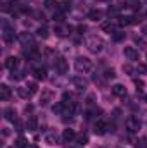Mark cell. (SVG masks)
Instances as JSON below:
<instances>
[{"instance_id":"cell-25","label":"cell","mask_w":147,"mask_h":148,"mask_svg":"<svg viewBox=\"0 0 147 148\" xmlns=\"http://www.w3.org/2000/svg\"><path fill=\"white\" fill-rule=\"evenodd\" d=\"M45 141H47L49 145H57V136H55V134H47V136H45Z\"/></svg>"},{"instance_id":"cell-12","label":"cell","mask_w":147,"mask_h":148,"mask_svg":"<svg viewBox=\"0 0 147 148\" xmlns=\"http://www.w3.org/2000/svg\"><path fill=\"white\" fill-rule=\"evenodd\" d=\"M17 64H19V59L17 57H7L5 59V67L10 69V71H14L17 67Z\"/></svg>"},{"instance_id":"cell-34","label":"cell","mask_w":147,"mask_h":148,"mask_svg":"<svg viewBox=\"0 0 147 148\" xmlns=\"http://www.w3.org/2000/svg\"><path fill=\"white\" fill-rule=\"evenodd\" d=\"M52 19H54L55 23H62V19H64V14H62V12H55Z\"/></svg>"},{"instance_id":"cell-16","label":"cell","mask_w":147,"mask_h":148,"mask_svg":"<svg viewBox=\"0 0 147 148\" xmlns=\"http://www.w3.org/2000/svg\"><path fill=\"white\" fill-rule=\"evenodd\" d=\"M112 95H116V97H126V88L123 84H114L112 86Z\"/></svg>"},{"instance_id":"cell-26","label":"cell","mask_w":147,"mask_h":148,"mask_svg":"<svg viewBox=\"0 0 147 148\" xmlns=\"http://www.w3.org/2000/svg\"><path fill=\"white\" fill-rule=\"evenodd\" d=\"M76 140H78V143H80L81 147L88 143V136H87V134H78V136H76Z\"/></svg>"},{"instance_id":"cell-22","label":"cell","mask_w":147,"mask_h":148,"mask_svg":"<svg viewBox=\"0 0 147 148\" xmlns=\"http://www.w3.org/2000/svg\"><path fill=\"white\" fill-rule=\"evenodd\" d=\"M35 77H37V79H42V81H43V79L47 77V71H45L43 67H38L37 71H35Z\"/></svg>"},{"instance_id":"cell-35","label":"cell","mask_w":147,"mask_h":148,"mask_svg":"<svg viewBox=\"0 0 147 148\" xmlns=\"http://www.w3.org/2000/svg\"><path fill=\"white\" fill-rule=\"evenodd\" d=\"M140 19H137L135 16H130V17H126V24H137Z\"/></svg>"},{"instance_id":"cell-2","label":"cell","mask_w":147,"mask_h":148,"mask_svg":"<svg viewBox=\"0 0 147 148\" xmlns=\"http://www.w3.org/2000/svg\"><path fill=\"white\" fill-rule=\"evenodd\" d=\"M87 48H88L90 52H94V53H99V52L102 50V41L97 36H90L87 40Z\"/></svg>"},{"instance_id":"cell-40","label":"cell","mask_w":147,"mask_h":148,"mask_svg":"<svg viewBox=\"0 0 147 148\" xmlns=\"http://www.w3.org/2000/svg\"><path fill=\"white\" fill-rule=\"evenodd\" d=\"M76 31H78L80 35H83V31H87V26H81V24H80V26L76 28Z\"/></svg>"},{"instance_id":"cell-19","label":"cell","mask_w":147,"mask_h":148,"mask_svg":"<svg viewBox=\"0 0 147 148\" xmlns=\"http://www.w3.org/2000/svg\"><path fill=\"white\" fill-rule=\"evenodd\" d=\"M26 129H28V131H31V133H33V131H37V129H38L37 117H30V119H28V122H26Z\"/></svg>"},{"instance_id":"cell-31","label":"cell","mask_w":147,"mask_h":148,"mask_svg":"<svg viewBox=\"0 0 147 148\" xmlns=\"http://www.w3.org/2000/svg\"><path fill=\"white\" fill-rule=\"evenodd\" d=\"M26 88L30 90V93H31V95H35V93L38 91V86H37V83H28V86H26Z\"/></svg>"},{"instance_id":"cell-28","label":"cell","mask_w":147,"mask_h":148,"mask_svg":"<svg viewBox=\"0 0 147 148\" xmlns=\"http://www.w3.org/2000/svg\"><path fill=\"white\" fill-rule=\"evenodd\" d=\"M14 131L23 133V131H24V124H23L21 121H16V122H14Z\"/></svg>"},{"instance_id":"cell-11","label":"cell","mask_w":147,"mask_h":148,"mask_svg":"<svg viewBox=\"0 0 147 148\" xmlns=\"http://www.w3.org/2000/svg\"><path fill=\"white\" fill-rule=\"evenodd\" d=\"M73 84L78 90H85V88L88 86V81H87L85 77H78V76H76V77H73Z\"/></svg>"},{"instance_id":"cell-39","label":"cell","mask_w":147,"mask_h":148,"mask_svg":"<svg viewBox=\"0 0 147 148\" xmlns=\"http://www.w3.org/2000/svg\"><path fill=\"white\" fill-rule=\"evenodd\" d=\"M87 105H88V107L94 105V95H88V98H87Z\"/></svg>"},{"instance_id":"cell-43","label":"cell","mask_w":147,"mask_h":148,"mask_svg":"<svg viewBox=\"0 0 147 148\" xmlns=\"http://www.w3.org/2000/svg\"><path fill=\"white\" fill-rule=\"evenodd\" d=\"M26 148H38V147H37V145H28Z\"/></svg>"},{"instance_id":"cell-17","label":"cell","mask_w":147,"mask_h":148,"mask_svg":"<svg viewBox=\"0 0 147 148\" xmlns=\"http://www.w3.org/2000/svg\"><path fill=\"white\" fill-rule=\"evenodd\" d=\"M10 98V88L7 84H0V100H9Z\"/></svg>"},{"instance_id":"cell-23","label":"cell","mask_w":147,"mask_h":148,"mask_svg":"<svg viewBox=\"0 0 147 148\" xmlns=\"http://www.w3.org/2000/svg\"><path fill=\"white\" fill-rule=\"evenodd\" d=\"M37 35L40 38H43V40H45V38H49V35H50V33H49V29H47L45 26H42V28H38V29H37Z\"/></svg>"},{"instance_id":"cell-29","label":"cell","mask_w":147,"mask_h":148,"mask_svg":"<svg viewBox=\"0 0 147 148\" xmlns=\"http://www.w3.org/2000/svg\"><path fill=\"white\" fill-rule=\"evenodd\" d=\"M16 147H17V148H26V147H28V141H26V140L21 136V138L16 141Z\"/></svg>"},{"instance_id":"cell-37","label":"cell","mask_w":147,"mask_h":148,"mask_svg":"<svg viewBox=\"0 0 147 148\" xmlns=\"http://www.w3.org/2000/svg\"><path fill=\"white\" fill-rule=\"evenodd\" d=\"M135 43H137V45H140V48H146V47H147L146 41H144L142 38H135Z\"/></svg>"},{"instance_id":"cell-33","label":"cell","mask_w":147,"mask_h":148,"mask_svg":"<svg viewBox=\"0 0 147 148\" xmlns=\"http://www.w3.org/2000/svg\"><path fill=\"white\" fill-rule=\"evenodd\" d=\"M137 148H147V138H140L139 141H137Z\"/></svg>"},{"instance_id":"cell-32","label":"cell","mask_w":147,"mask_h":148,"mask_svg":"<svg viewBox=\"0 0 147 148\" xmlns=\"http://www.w3.org/2000/svg\"><path fill=\"white\" fill-rule=\"evenodd\" d=\"M43 5H45L47 9H54V7H55V5H59V3H57L55 0H45V2H43Z\"/></svg>"},{"instance_id":"cell-36","label":"cell","mask_w":147,"mask_h":148,"mask_svg":"<svg viewBox=\"0 0 147 148\" xmlns=\"http://www.w3.org/2000/svg\"><path fill=\"white\" fill-rule=\"evenodd\" d=\"M137 73L146 74L147 73V66H146V64H139V66H137Z\"/></svg>"},{"instance_id":"cell-14","label":"cell","mask_w":147,"mask_h":148,"mask_svg":"<svg viewBox=\"0 0 147 148\" xmlns=\"http://www.w3.org/2000/svg\"><path fill=\"white\" fill-rule=\"evenodd\" d=\"M74 138H76V133H74V129H71V127H68V129H64V133H62V140H64L66 143H69V141H73Z\"/></svg>"},{"instance_id":"cell-15","label":"cell","mask_w":147,"mask_h":148,"mask_svg":"<svg viewBox=\"0 0 147 148\" xmlns=\"http://www.w3.org/2000/svg\"><path fill=\"white\" fill-rule=\"evenodd\" d=\"M119 7H130V9H135V10H139V9H140V3H139L137 0H121Z\"/></svg>"},{"instance_id":"cell-30","label":"cell","mask_w":147,"mask_h":148,"mask_svg":"<svg viewBox=\"0 0 147 148\" xmlns=\"http://www.w3.org/2000/svg\"><path fill=\"white\" fill-rule=\"evenodd\" d=\"M104 77H106V79H114V77H116V73H114V69H106V73H104Z\"/></svg>"},{"instance_id":"cell-44","label":"cell","mask_w":147,"mask_h":148,"mask_svg":"<svg viewBox=\"0 0 147 148\" xmlns=\"http://www.w3.org/2000/svg\"><path fill=\"white\" fill-rule=\"evenodd\" d=\"M146 100H147V95H146Z\"/></svg>"},{"instance_id":"cell-24","label":"cell","mask_w":147,"mask_h":148,"mask_svg":"<svg viewBox=\"0 0 147 148\" xmlns=\"http://www.w3.org/2000/svg\"><path fill=\"white\" fill-rule=\"evenodd\" d=\"M52 110H54V114H59V115H62V110H64V102H59V103H55V105L52 107Z\"/></svg>"},{"instance_id":"cell-3","label":"cell","mask_w":147,"mask_h":148,"mask_svg":"<svg viewBox=\"0 0 147 148\" xmlns=\"http://www.w3.org/2000/svg\"><path fill=\"white\" fill-rule=\"evenodd\" d=\"M125 126H126V129H128L130 133H137V131L142 127V122H140L137 117H128L126 122H125Z\"/></svg>"},{"instance_id":"cell-7","label":"cell","mask_w":147,"mask_h":148,"mask_svg":"<svg viewBox=\"0 0 147 148\" xmlns=\"http://www.w3.org/2000/svg\"><path fill=\"white\" fill-rule=\"evenodd\" d=\"M69 31H71V28L69 26H64V24H57L55 28H54V33L57 35V36H68L69 35Z\"/></svg>"},{"instance_id":"cell-10","label":"cell","mask_w":147,"mask_h":148,"mask_svg":"<svg viewBox=\"0 0 147 148\" xmlns=\"http://www.w3.org/2000/svg\"><path fill=\"white\" fill-rule=\"evenodd\" d=\"M3 117H5L9 122H16V121H17V114H16V110H14L12 107H9V109L3 110Z\"/></svg>"},{"instance_id":"cell-41","label":"cell","mask_w":147,"mask_h":148,"mask_svg":"<svg viewBox=\"0 0 147 148\" xmlns=\"http://www.w3.org/2000/svg\"><path fill=\"white\" fill-rule=\"evenodd\" d=\"M24 112H26V114H28V112H33V105H26Z\"/></svg>"},{"instance_id":"cell-13","label":"cell","mask_w":147,"mask_h":148,"mask_svg":"<svg viewBox=\"0 0 147 148\" xmlns=\"http://www.w3.org/2000/svg\"><path fill=\"white\" fill-rule=\"evenodd\" d=\"M3 28H5V31H3V40H5L7 43L14 41V29H9V24H7V23H3Z\"/></svg>"},{"instance_id":"cell-27","label":"cell","mask_w":147,"mask_h":148,"mask_svg":"<svg viewBox=\"0 0 147 148\" xmlns=\"http://www.w3.org/2000/svg\"><path fill=\"white\" fill-rule=\"evenodd\" d=\"M112 40H114V41L125 40V33H123V31H114V33H112Z\"/></svg>"},{"instance_id":"cell-21","label":"cell","mask_w":147,"mask_h":148,"mask_svg":"<svg viewBox=\"0 0 147 148\" xmlns=\"http://www.w3.org/2000/svg\"><path fill=\"white\" fill-rule=\"evenodd\" d=\"M17 93H19V97H21V98H24V100H28V98L31 97V93H30V90H28V88H17Z\"/></svg>"},{"instance_id":"cell-42","label":"cell","mask_w":147,"mask_h":148,"mask_svg":"<svg viewBox=\"0 0 147 148\" xmlns=\"http://www.w3.org/2000/svg\"><path fill=\"white\" fill-rule=\"evenodd\" d=\"M142 33L147 36V24H146V26H142Z\"/></svg>"},{"instance_id":"cell-20","label":"cell","mask_w":147,"mask_h":148,"mask_svg":"<svg viewBox=\"0 0 147 148\" xmlns=\"http://www.w3.org/2000/svg\"><path fill=\"white\" fill-rule=\"evenodd\" d=\"M101 29L104 31V33H114V23H111V21H106V23H102L101 24Z\"/></svg>"},{"instance_id":"cell-4","label":"cell","mask_w":147,"mask_h":148,"mask_svg":"<svg viewBox=\"0 0 147 148\" xmlns=\"http://www.w3.org/2000/svg\"><path fill=\"white\" fill-rule=\"evenodd\" d=\"M54 67H55V71H57L59 74H66V73H68V62H66L62 57L55 59V62H54Z\"/></svg>"},{"instance_id":"cell-5","label":"cell","mask_w":147,"mask_h":148,"mask_svg":"<svg viewBox=\"0 0 147 148\" xmlns=\"http://www.w3.org/2000/svg\"><path fill=\"white\" fill-rule=\"evenodd\" d=\"M123 53H125V57H126L128 60H139V52H137L133 47H125Z\"/></svg>"},{"instance_id":"cell-9","label":"cell","mask_w":147,"mask_h":148,"mask_svg":"<svg viewBox=\"0 0 147 148\" xmlns=\"http://www.w3.org/2000/svg\"><path fill=\"white\" fill-rule=\"evenodd\" d=\"M19 41H21L24 47H28V45H33V36H31V33H28V31H24V33H19Z\"/></svg>"},{"instance_id":"cell-38","label":"cell","mask_w":147,"mask_h":148,"mask_svg":"<svg viewBox=\"0 0 147 148\" xmlns=\"http://www.w3.org/2000/svg\"><path fill=\"white\" fill-rule=\"evenodd\" d=\"M123 71H125V73H128V74L133 73V69H132V66H130V64H123Z\"/></svg>"},{"instance_id":"cell-6","label":"cell","mask_w":147,"mask_h":148,"mask_svg":"<svg viewBox=\"0 0 147 148\" xmlns=\"http://www.w3.org/2000/svg\"><path fill=\"white\" fill-rule=\"evenodd\" d=\"M107 129H109V126L104 122V121H97L95 122V134H99V136H102V134H106L107 133Z\"/></svg>"},{"instance_id":"cell-8","label":"cell","mask_w":147,"mask_h":148,"mask_svg":"<svg viewBox=\"0 0 147 148\" xmlns=\"http://www.w3.org/2000/svg\"><path fill=\"white\" fill-rule=\"evenodd\" d=\"M52 97H54L52 90H43V91H42L40 103H42V105H49V103H50V100H52Z\"/></svg>"},{"instance_id":"cell-18","label":"cell","mask_w":147,"mask_h":148,"mask_svg":"<svg viewBox=\"0 0 147 148\" xmlns=\"http://www.w3.org/2000/svg\"><path fill=\"white\" fill-rule=\"evenodd\" d=\"M102 16H104V12L101 9H94L88 12V19H92V21H99V19H102Z\"/></svg>"},{"instance_id":"cell-1","label":"cell","mask_w":147,"mask_h":148,"mask_svg":"<svg viewBox=\"0 0 147 148\" xmlns=\"http://www.w3.org/2000/svg\"><path fill=\"white\" fill-rule=\"evenodd\" d=\"M74 67H76V71L78 73H90L92 69H94V62L90 60V59H87V57H78L76 60H74Z\"/></svg>"}]
</instances>
